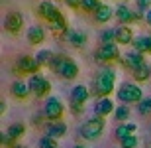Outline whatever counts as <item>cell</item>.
<instances>
[{
    "instance_id": "11",
    "label": "cell",
    "mask_w": 151,
    "mask_h": 148,
    "mask_svg": "<svg viewBox=\"0 0 151 148\" xmlns=\"http://www.w3.org/2000/svg\"><path fill=\"white\" fill-rule=\"evenodd\" d=\"M4 28L10 32V34H20L24 28V16L20 14V12H12V14H8L4 20Z\"/></svg>"
},
{
    "instance_id": "28",
    "label": "cell",
    "mask_w": 151,
    "mask_h": 148,
    "mask_svg": "<svg viewBox=\"0 0 151 148\" xmlns=\"http://www.w3.org/2000/svg\"><path fill=\"white\" fill-rule=\"evenodd\" d=\"M137 144H139V138H137V134H132V136L120 140V148H137Z\"/></svg>"
},
{
    "instance_id": "34",
    "label": "cell",
    "mask_w": 151,
    "mask_h": 148,
    "mask_svg": "<svg viewBox=\"0 0 151 148\" xmlns=\"http://www.w3.org/2000/svg\"><path fill=\"white\" fill-rule=\"evenodd\" d=\"M83 107H84V105H78V103H71V111H73V114H81V113H83Z\"/></svg>"
},
{
    "instance_id": "16",
    "label": "cell",
    "mask_w": 151,
    "mask_h": 148,
    "mask_svg": "<svg viewBox=\"0 0 151 148\" xmlns=\"http://www.w3.org/2000/svg\"><path fill=\"white\" fill-rule=\"evenodd\" d=\"M28 42L32 46H39V44L45 42V30L41 28L39 24H35V26H32V28L28 30Z\"/></svg>"
},
{
    "instance_id": "31",
    "label": "cell",
    "mask_w": 151,
    "mask_h": 148,
    "mask_svg": "<svg viewBox=\"0 0 151 148\" xmlns=\"http://www.w3.org/2000/svg\"><path fill=\"white\" fill-rule=\"evenodd\" d=\"M39 148H57V140H53L49 136L39 138Z\"/></svg>"
},
{
    "instance_id": "13",
    "label": "cell",
    "mask_w": 151,
    "mask_h": 148,
    "mask_svg": "<svg viewBox=\"0 0 151 148\" xmlns=\"http://www.w3.org/2000/svg\"><path fill=\"white\" fill-rule=\"evenodd\" d=\"M134 30L129 28V26H120L116 28V44L118 46H129V44H134Z\"/></svg>"
},
{
    "instance_id": "29",
    "label": "cell",
    "mask_w": 151,
    "mask_h": 148,
    "mask_svg": "<svg viewBox=\"0 0 151 148\" xmlns=\"http://www.w3.org/2000/svg\"><path fill=\"white\" fill-rule=\"evenodd\" d=\"M98 6H100V0H83V6H81V10H84V12H92V14H94Z\"/></svg>"
},
{
    "instance_id": "10",
    "label": "cell",
    "mask_w": 151,
    "mask_h": 148,
    "mask_svg": "<svg viewBox=\"0 0 151 148\" xmlns=\"http://www.w3.org/2000/svg\"><path fill=\"white\" fill-rule=\"evenodd\" d=\"M59 14H61V12L57 10V6L53 4V2H49V0L39 2V6H37V16L41 18V20H45V22H53Z\"/></svg>"
},
{
    "instance_id": "33",
    "label": "cell",
    "mask_w": 151,
    "mask_h": 148,
    "mask_svg": "<svg viewBox=\"0 0 151 148\" xmlns=\"http://www.w3.org/2000/svg\"><path fill=\"white\" fill-rule=\"evenodd\" d=\"M135 4H137V10H147L149 12V8H151V0H135Z\"/></svg>"
},
{
    "instance_id": "3",
    "label": "cell",
    "mask_w": 151,
    "mask_h": 148,
    "mask_svg": "<svg viewBox=\"0 0 151 148\" xmlns=\"http://www.w3.org/2000/svg\"><path fill=\"white\" fill-rule=\"evenodd\" d=\"M104 131H106V119H102V117H92V119H88L86 122H83L78 134H81L84 140H96Z\"/></svg>"
},
{
    "instance_id": "38",
    "label": "cell",
    "mask_w": 151,
    "mask_h": 148,
    "mask_svg": "<svg viewBox=\"0 0 151 148\" xmlns=\"http://www.w3.org/2000/svg\"><path fill=\"white\" fill-rule=\"evenodd\" d=\"M73 148H86V146H83V144H75Z\"/></svg>"
},
{
    "instance_id": "25",
    "label": "cell",
    "mask_w": 151,
    "mask_h": 148,
    "mask_svg": "<svg viewBox=\"0 0 151 148\" xmlns=\"http://www.w3.org/2000/svg\"><path fill=\"white\" fill-rule=\"evenodd\" d=\"M53 55H55V53H51L49 50H41V51H37V53H35V61L39 63V67H49V63H51V59H53Z\"/></svg>"
},
{
    "instance_id": "14",
    "label": "cell",
    "mask_w": 151,
    "mask_h": 148,
    "mask_svg": "<svg viewBox=\"0 0 151 148\" xmlns=\"http://www.w3.org/2000/svg\"><path fill=\"white\" fill-rule=\"evenodd\" d=\"M116 109H114V103H112V99L110 97H102V99H98L96 101V105H94V113H96V117H108L110 113H114Z\"/></svg>"
},
{
    "instance_id": "4",
    "label": "cell",
    "mask_w": 151,
    "mask_h": 148,
    "mask_svg": "<svg viewBox=\"0 0 151 148\" xmlns=\"http://www.w3.org/2000/svg\"><path fill=\"white\" fill-rule=\"evenodd\" d=\"M43 114L49 122H61L63 114H65V107H63L61 99L57 97H49L43 105Z\"/></svg>"
},
{
    "instance_id": "8",
    "label": "cell",
    "mask_w": 151,
    "mask_h": 148,
    "mask_svg": "<svg viewBox=\"0 0 151 148\" xmlns=\"http://www.w3.org/2000/svg\"><path fill=\"white\" fill-rule=\"evenodd\" d=\"M96 61H118L122 59V53H120V46L118 44H110V46H100L94 53Z\"/></svg>"
},
{
    "instance_id": "26",
    "label": "cell",
    "mask_w": 151,
    "mask_h": 148,
    "mask_svg": "<svg viewBox=\"0 0 151 148\" xmlns=\"http://www.w3.org/2000/svg\"><path fill=\"white\" fill-rule=\"evenodd\" d=\"M100 42H102V46L116 44V30H102L100 32Z\"/></svg>"
},
{
    "instance_id": "30",
    "label": "cell",
    "mask_w": 151,
    "mask_h": 148,
    "mask_svg": "<svg viewBox=\"0 0 151 148\" xmlns=\"http://www.w3.org/2000/svg\"><path fill=\"white\" fill-rule=\"evenodd\" d=\"M137 111H139V114H149L151 113V99L145 97L143 101L137 105Z\"/></svg>"
},
{
    "instance_id": "22",
    "label": "cell",
    "mask_w": 151,
    "mask_h": 148,
    "mask_svg": "<svg viewBox=\"0 0 151 148\" xmlns=\"http://www.w3.org/2000/svg\"><path fill=\"white\" fill-rule=\"evenodd\" d=\"M134 50L139 53H149L151 55V36H137L134 40Z\"/></svg>"
},
{
    "instance_id": "9",
    "label": "cell",
    "mask_w": 151,
    "mask_h": 148,
    "mask_svg": "<svg viewBox=\"0 0 151 148\" xmlns=\"http://www.w3.org/2000/svg\"><path fill=\"white\" fill-rule=\"evenodd\" d=\"M114 16L118 18V22H122L124 26H128V24H132L134 20H139L141 18V10L134 12L128 4H118L116 10H114Z\"/></svg>"
},
{
    "instance_id": "37",
    "label": "cell",
    "mask_w": 151,
    "mask_h": 148,
    "mask_svg": "<svg viewBox=\"0 0 151 148\" xmlns=\"http://www.w3.org/2000/svg\"><path fill=\"white\" fill-rule=\"evenodd\" d=\"M0 111H2V114L6 113V101H4V99H2V101H0Z\"/></svg>"
},
{
    "instance_id": "27",
    "label": "cell",
    "mask_w": 151,
    "mask_h": 148,
    "mask_svg": "<svg viewBox=\"0 0 151 148\" xmlns=\"http://www.w3.org/2000/svg\"><path fill=\"white\" fill-rule=\"evenodd\" d=\"M114 117H116V120H120V122H128V119H129V107H128V105H120V107L114 111Z\"/></svg>"
},
{
    "instance_id": "6",
    "label": "cell",
    "mask_w": 151,
    "mask_h": 148,
    "mask_svg": "<svg viewBox=\"0 0 151 148\" xmlns=\"http://www.w3.org/2000/svg\"><path fill=\"white\" fill-rule=\"evenodd\" d=\"M28 85H29V89H32V93H34L35 97H45V95L51 91L49 79H47V77H43L41 73L32 75V77H29V81H28Z\"/></svg>"
},
{
    "instance_id": "21",
    "label": "cell",
    "mask_w": 151,
    "mask_h": 148,
    "mask_svg": "<svg viewBox=\"0 0 151 148\" xmlns=\"http://www.w3.org/2000/svg\"><path fill=\"white\" fill-rule=\"evenodd\" d=\"M137 132V125L135 122H122V125L116 126V138H120V140H124V138L132 136V134H135Z\"/></svg>"
},
{
    "instance_id": "17",
    "label": "cell",
    "mask_w": 151,
    "mask_h": 148,
    "mask_svg": "<svg viewBox=\"0 0 151 148\" xmlns=\"http://www.w3.org/2000/svg\"><path fill=\"white\" fill-rule=\"evenodd\" d=\"M65 38H67V40L71 42V46L77 47V50H83V47L86 46V34L78 32V30H69Z\"/></svg>"
},
{
    "instance_id": "39",
    "label": "cell",
    "mask_w": 151,
    "mask_h": 148,
    "mask_svg": "<svg viewBox=\"0 0 151 148\" xmlns=\"http://www.w3.org/2000/svg\"><path fill=\"white\" fill-rule=\"evenodd\" d=\"M16 148H28V146H20V144H18V146H16Z\"/></svg>"
},
{
    "instance_id": "15",
    "label": "cell",
    "mask_w": 151,
    "mask_h": 148,
    "mask_svg": "<svg viewBox=\"0 0 151 148\" xmlns=\"http://www.w3.org/2000/svg\"><path fill=\"white\" fill-rule=\"evenodd\" d=\"M10 93L14 99H20V101H24V99L29 97V93H32V89H29L28 83H24V81H14L10 87Z\"/></svg>"
},
{
    "instance_id": "20",
    "label": "cell",
    "mask_w": 151,
    "mask_h": 148,
    "mask_svg": "<svg viewBox=\"0 0 151 148\" xmlns=\"http://www.w3.org/2000/svg\"><path fill=\"white\" fill-rule=\"evenodd\" d=\"M88 97H90V91L86 89V85H77L71 91V101L78 103V105H84V103L88 101Z\"/></svg>"
},
{
    "instance_id": "36",
    "label": "cell",
    "mask_w": 151,
    "mask_h": 148,
    "mask_svg": "<svg viewBox=\"0 0 151 148\" xmlns=\"http://www.w3.org/2000/svg\"><path fill=\"white\" fill-rule=\"evenodd\" d=\"M145 22H147V26L151 28V10H149V12H145Z\"/></svg>"
},
{
    "instance_id": "24",
    "label": "cell",
    "mask_w": 151,
    "mask_h": 148,
    "mask_svg": "<svg viewBox=\"0 0 151 148\" xmlns=\"http://www.w3.org/2000/svg\"><path fill=\"white\" fill-rule=\"evenodd\" d=\"M132 75H134V81H135V83H145V81L149 79V75H151V67L147 65V63H143L141 67L134 69V71H132Z\"/></svg>"
},
{
    "instance_id": "12",
    "label": "cell",
    "mask_w": 151,
    "mask_h": 148,
    "mask_svg": "<svg viewBox=\"0 0 151 148\" xmlns=\"http://www.w3.org/2000/svg\"><path fill=\"white\" fill-rule=\"evenodd\" d=\"M122 63L129 69V71H134V69L141 67V65L145 63V59H143V53L132 50V51H128V53H124V55H122Z\"/></svg>"
},
{
    "instance_id": "1",
    "label": "cell",
    "mask_w": 151,
    "mask_h": 148,
    "mask_svg": "<svg viewBox=\"0 0 151 148\" xmlns=\"http://www.w3.org/2000/svg\"><path fill=\"white\" fill-rule=\"evenodd\" d=\"M116 79H118V73H116V69H112V67H102L94 75L92 87H94V93L98 95V99L112 95L114 87H116Z\"/></svg>"
},
{
    "instance_id": "19",
    "label": "cell",
    "mask_w": 151,
    "mask_h": 148,
    "mask_svg": "<svg viewBox=\"0 0 151 148\" xmlns=\"http://www.w3.org/2000/svg\"><path fill=\"white\" fill-rule=\"evenodd\" d=\"M112 16H114V10H112V6H108V4H100L98 8H96V12H94V20L98 24L110 22Z\"/></svg>"
},
{
    "instance_id": "5",
    "label": "cell",
    "mask_w": 151,
    "mask_h": 148,
    "mask_svg": "<svg viewBox=\"0 0 151 148\" xmlns=\"http://www.w3.org/2000/svg\"><path fill=\"white\" fill-rule=\"evenodd\" d=\"M118 101H122V103H137V105H139V103L143 101L141 87L135 85V83H124V85L118 89Z\"/></svg>"
},
{
    "instance_id": "18",
    "label": "cell",
    "mask_w": 151,
    "mask_h": 148,
    "mask_svg": "<svg viewBox=\"0 0 151 148\" xmlns=\"http://www.w3.org/2000/svg\"><path fill=\"white\" fill-rule=\"evenodd\" d=\"M47 134L45 136H49V138H53V140H57V138H61V136H65L67 134V125L65 122H49V126H47Z\"/></svg>"
},
{
    "instance_id": "23",
    "label": "cell",
    "mask_w": 151,
    "mask_h": 148,
    "mask_svg": "<svg viewBox=\"0 0 151 148\" xmlns=\"http://www.w3.org/2000/svg\"><path fill=\"white\" fill-rule=\"evenodd\" d=\"M4 132L12 140H18V138H22L24 134H26V125H24V122H14V125H10Z\"/></svg>"
},
{
    "instance_id": "7",
    "label": "cell",
    "mask_w": 151,
    "mask_h": 148,
    "mask_svg": "<svg viewBox=\"0 0 151 148\" xmlns=\"http://www.w3.org/2000/svg\"><path fill=\"white\" fill-rule=\"evenodd\" d=\"M39 69H41V67H39V63L35 61V57H32V55H22V57H18L16 65H14V73H18V75H22V73L35 75Z\"/></svg>"
},
{
    "instance_id": "2",
    "label": "cell",
    "mask_w": 151,
    "mask_h": 148,
    "mask_svg": "<svg viewBox=\"0 0 151 148\" xmlns=\"http://www.w3.org/2000/svg\"><path fill=\"white\" fill-rule=\"evenodd\" d=\"M49 69L51 71H55V73H59L63 77V79H77V75H78V65L75 59H71V57L67 55H61V53H55L53 55V59H51L49 63Z\"/></svg>"
},
{
    "instance_id": "35",
    "label": "cell",
    "mask_w": 151,
    "mask_h": 148,
    "mask_svg": "<svg viewBox=\"0 0 151 148\" xmlns=\"http://www.w3.org/2000/svg\"><path fill=\"white\" fill-rule=\"evenodd\" d=\"M65 4L71 6V8H81L83 6V0H65Z\"/></svg>"
},
{
    "instance_id": "32",
    "label": "cell",
    "mask_w": 151,
    "mask_h": 148,
    "mask_svg": "<svg viewBox=\"0 0 151 148\" xmlns=\"http://www.w3.org/2000/svg\"><path fill=\"white\" fill-rule=\"evenodd\" d=\"M14 142H16V140H12L6 132H2V146H4V148H16L18 144H14Z\"/></svg>"
}]
</instances>
